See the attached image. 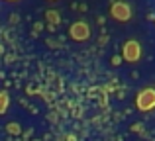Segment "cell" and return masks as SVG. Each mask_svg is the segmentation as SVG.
I'll list each match as a JSON object with an SVG mask.
<instances>
[{"label": "cell", "instance_id": "obj_1", "mask_svg": "<svg viewBox=\"0 0 155 141\" xmlns=\"http://www.w3.org/2000/svg\"><path fill=\"white\" fill-rule=\"evenodd\" d=\"M143 55V49H141V43L137 39H128V41L122 43V49H120V57L122 61L126 63H137Z\"/></svg>", "mask_w": 155, "mask_h": 141}, {"label": "cell", "instance_id": "obj_2", "mask_svg": "<svg viewBox=\"0 0 155 141\" xmlns=\"http://www.w3.org/2000/svg\"><path fill=\"white\" fill-rule=\"evenodd\" d=\"M132 6H130L128 2H124V0H114L112 4H110V18L116 20V22H130L132 20Z\"/></svg>", "mask_w": 155, "mask_h": 141}, {"label": "cell", "instance_id": "obj_3", "mask_svg": "<svg viewBox=\"0 0 155 141\" xmlns=\"http://www.w3.org/2000/svg\"><path fill=\"white\" fill-rule=\"evenodd\" d=\"M136 108L140 112H151L155 110V88L147 86L141 88L136 94Z\"/></svg>", "mask_w": 155, "mask_h": 141}, {"label": "cell", "instance_id": "obj_4", "mask_svg": "<svg viewBox=\"0 0 155 141\" xmlns=\"http://www.w3.org/2000/svg\"><path fill=\"white\" fill-rule=\"evenodd\" d=\"M69 37L77 43H83V41H87V39H91V26H88L84 20L73 22L71 27H69Z\"/></svg>", "mask_w": 155, "mask_h": 141}, {"label": "cell", "instance_id": "obj_5", "mask_svg": "<svg viewBox=\"0 0 155 141\" xmlns=\"http://www.w3.org/2000/svg\"><path fill=\"white\" fill-rule=\"evenodd\" d=\"M45 22L49 26H57V24H61V14L57 10H47L45 12Z\"/></svg>", "mask_w": 155, "mask_h": 141}, {"label": "cell", "instance_id": "obj_6", "mask_svg": "<svg viewBox=\"0 0 155 141\" xmlns=\"http://www.w3.org/2000/svg\"><path fill=\"white\" fill-rule=\"evenodd\" d=\"M8 106H10V94L6 90H0V114H6Z\"/></svg>", "mask_w": 155, "mask_h": 141}, {"label": "cell", "instance_id": "obj_7", "mask_svg": "<svg viewBox=\"0 0 155 141\" xmlns=\"http://www.w3.org/2000/svg\"><path fill=\"white\" fill-rule=\"evenodd\" d=\"M6 130H8V133L10 135H18L20 131H22V127H20V123H16V122H10L6 126Z\"/></svg>", "mask_w": 155, "mask_h": 141}, {"label": "cell", "instance_id": "obj_8", "mask_svg": "<svg viewBox=\"0 0 155 141\" xmlns=\"http://www.w3.org/2000/svg\"><path fill=\"white\" fill-rule=\"evenodd\" d=\"M118 65H122V57L120 55H114L112 57V67H118Z\"/></svg>", "mask_w": 155, "mask_h": 141}, {"label": "cell", "instance_id": "obj_9", "mask_svg": "<svg viewBox=\"0 0 155 141\" xmlns=\"http://www.w3.org/2000/svg\"><path fill=\"white\" fill-rule=\"evenodd\" d=\"M41 27H43V24H41V22H38V24H35V26H34V30H35V34H38V31H39V30H41Z\"/></svg>", "mask_w": 155, "mask_h": 141}, {"label": "cell", "instance_id": "obj_10", "mask_svg": "<svg viewBox=\"0 0 155 141\" xmlns=\"http://www.w3.org/2000/svg\"><path fill=\"white\" fill-rule=\"evenodd\" d=\"M4 2H20V0H4Z\"/></svg>", "mask_w": 155, "mask_h": 141}, {"label": "cell", "instance_id": "obj_11", "mask_svg": "<svg viewBox=\"0 0 155 141\" xmlns=\"http://www.w3.org/2000/svg\"><path fill=\"white\" fill-rule=\"evenodd\" d=\"M47 2H57V0H47Z\"/></svg>", "mask_w": 155, "mask_h": 141}]
</instances>
